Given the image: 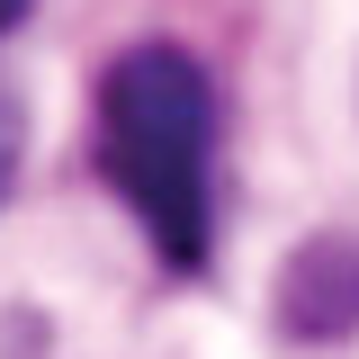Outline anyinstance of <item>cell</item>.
Returning <instances> with one entry per match:
<instances>
[{
    "label": "cell",
    "mask_w": 359,
    "mask_h": 359,
    "mask_svg": "<svg viewBox=\"0 0 359 359\" xmlns=\"http://www.w3.org/2000/svg\"><path fill=\"white\" fill-rule=\"evenodd\" d=\"M269 306L297 341H351L359 332V233H306L269 278Z\"/></svg>",
    "instance_id": "obj_2"
},
{
    "label": "cell",
    "mask_w": 359,
    "mask_h": 359,
    "mask_svg": "<svg viewBox=\"0 0 359 359\" xmlns=\"http://www.w3.org/2000/svg\"><path fill=\"white\" fill-rule=\"evenodd\" d=\"M207 153H216V90L180 45H126L99 81V162L117 180L162 261L198 269L207 252Z\"/></svg>",
    "instance_id": "obj_1"
},
{
    "label": "cell",
    "mask_w": 359,
    "mask_h": 359,
    "mask_svg": "<svg viewBox=\"0 0 359 359\" xmlns=\"http://www.w3.org/2000/svg\"><path fill=\"white\" fill-rule=\"evenodd\" d=\"M18 18H27V0H0V36H9V27H18Z\"/></svg>",
    "instance_id": "obj_4"
},
{
    "label": "cell",
    "mask_w": 359,
    "mask_h": 359,
    "mask_svg": "<svg viewBox=\"0 0 359 359\" xmlns=\"http://www.w3.org/2000/svg\"><path fill=\"white\" fill-rule=\"evenodd\" d=\"M9 171H18V108H0V198H9Z\"/></svg>",
    "instance_id": "obj_3"
}]
</instances>
